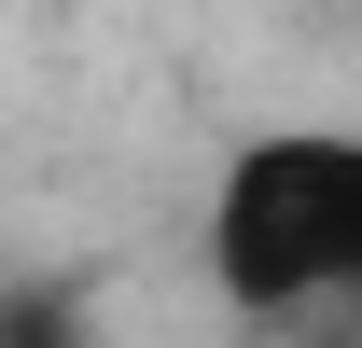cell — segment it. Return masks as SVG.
Masks as SVG:
<instances>
[{"label": "cell", "instance_id": "obj_1", "mask_svg": "<svg viewBox=\"0 0 362 348\" xmlns=\"http://www.w3.org/2000/svg\"><path fill=\"white\" fill-rule=\"evenodd\" d=\"M209 279L251 320L362 306V126H251L209 181Z\"/></svg>", "mask_w": 362, "mask_h": 348}]
</instances>
